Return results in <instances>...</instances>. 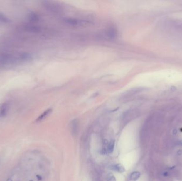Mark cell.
<instances>
[{
    "label": "cell",
    "instance_id": "8",
    "mask_svg": "<svg viewBox=\"0 0 182 181\" xmlns=\"http://www.w3.org/2000/svg\"><path fill=\"white\" fill-rule=\"evenodd\" d=\"M140 176V173L139 172H134L131 175V180L133 181H136Z\"/></svg>",
    "mask_w": 182,
    "mask_h": 181
},
{
    "label": "cell",
    "instance_id": "10",
    "mask_svg": "<svg viewBox=\"0 0 182 181\" xmlns=\"http://www.w3.org/2000/svg\"><path fill=\"white\" fill-rule=\"evenodd\" d=\"M9 19L4 14L0 13V23H9Z\"/></svg>",
    "mask_w": 182,
    "mask_h": 181
},
{
    "label": "cell",
    "instance_id": "4",
    "mask_svg": "<svg viewBox=\"0 0 182 181\" xmlns=\"http://www.w3.org/2000/svg\"><path fill=\"white\" fill-rule=\"evenodd\" d=\"M66 23H68L69 25H82L85 24L86 21H82V20H77V19H68L66 20Z\"/></svg>",
    "mask_w": 182,
    "mask_h": 181
},
{
    "label": "cell",
    "instance_id": "11",
    "mask_svg": "<svg viewBox=\"0 0 182 181\" xmlns=\"http://www.w3.org/2000/svg\"><path fill=\"white\" fill-rule=\"evenodd\" d=\"M114 140H112L110 142L108 146V152L109 153H111L114 151Z\"/></svg>",
    "mask_w": 182,
    "mask_h": 181
},
{
    "label": "cell",
    "instance_id": "12",
    "mask_svg": "<svg viewBox=\"0 0 182 181\" xmlns=\"http://www.w3.org/2000/svg\"><path fill=\"white\" fill-rule=\"evenodd\" d=\"M107 180L108 181H116V178L113 175H109Z\"/></svg>",
    "mask_w": 182,
    "mask_h": 181
},
{
    "label": "cell",
    "instance_id": "2",
    "mask_svg": "<svg viewBox=\"0 0 182 181\" xmlns=\"http://www.w3.org/2000/svg\"><path fill=\"white\" fill-rule=\"evenodd\" d=\"M142 90V89H140V88H135V89H131L122 95L121 98V100H122L124 101H127L128 100L132 99L133 97H134L135 95H136L137 93H141Z\"/></svg>",
    "mask_w": 182,
    "mask_h": 181
},
{
    "label": "cell",
    "instance_id": "5",
    "mask_svg": "<svg viewBox=\"0 0 182 181\" xmlns=\"http://www.w3.org/2000/svg\"><path fill=\"white\" fill-rule=\"evenodd\" d=\"M107 35L110 38L112 39L116 38L117 35V32L116 29L114 28L113 27H111L110 29H109L108 30L107 33Z\"/></svg>",
    "mask_w": 182,
    "mask_h": 181
},
{
    "label": "cell",
    "instance_id": "9",
    "mask_svg": "<svg viewBox=\"0 0 182 181\" xmlns=\"http://www.w3.org/2000/svg\"><path fill=\"white\" fill-rule=\"evenodd\" d=\"M72 131L74 134H76L78 131V122L76 120H74L72 123Z\"/></svg>",
    "mask_w": 182,
    "mask_h": 181
},
{
    "label": "cell",
    "instance_id": "13",
    "mask_svg": "<svg viewBox=\"0 0 182 181\" xmlns=\"http://www.w3.org/2000/svg\"><path fill=\"white\" fill-rule=\"evenodd\" d=\"M179 143H180V144H181V145H182V141L179 142Z\"/></svg>",
    "mask_w": 182,
    "mask_h": 181
},
{
    "label": "cell",
    "instance_id": "3",
    "mask_svg": "<svg viewBox=\"0 0 182 181\" xmlns=\"http://www.w3.org/2000/svg\"><path fill=\"white\" fill-rule=\"evenodd\" d=\"M9 102H4L0 104V118L5 117L9 111Z\"/></svg>",
    "mask_w": 182,
    "mask_h": 181
},
{
    "label": "cell",
    "instance_id": "7",
    "mask_svg": "<svg viewBox=\"0 0 182 181\" xmlns=\"http://www.w3.org/2000/svg\"><path fill=\"white\" fill-rule=\"evenodd\" d=\"M111 169L115 170V171L118 172L119 173H123V172H124L125 171V168L123 167L122 165L120 164L115 165L112 166Z\"/></svg>",
    "mask_w": 182,
    "mask_h": 181
},
{
    "label": "cell",
    "instance_id": "1",
    "mask_svg": "<svg viewBox=\"0 0 182 181\" xmlns=\"http://www.w3.org/2000/svg\"><path fill=\"white\" fill-rule=\"evenodd\" d=\"M31 56L27 53H6L0 55V68L9 67L20 64L31 59Z\"/></svg>",
    "mask_w": 182,
    "mask_h": 181
},
{
    "label": "cell",
    "instance_id": "6",
    "mask_svg": "<svg viewBox=\"0 0 182 181\" xmlns=\"http://www.w3.org/2000/svg\"><path fill=\"white\" fill-rule=\"evenodd\" d=\"M51 112L52 109H50H50H48V110H46L45 112H44L42 114L37 118V119H36V121H37V122L42 121L44 119H45L46 117L48 116V115L51 113Z\"/></svg>",
    "mask_w": 182,
    "mask_h": 181
}]
</instances>
